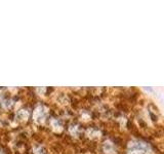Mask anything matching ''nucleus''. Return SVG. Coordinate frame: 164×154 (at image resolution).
Segmentation results:
<instances>
[{
	"label": "nucleus",
	"instance_id": "nucleus-1",
	"mask_svg": "<svg viewBox=\"0 0 164 154\" xmlns=\"http://www.w3.org/2000/svg\"><path fill=\"white\" fill-rule=\"evenodd\" d=\"M47 115H48V109H47L46 106L44 105L37 106L33 113L34 122H36L37 125H42V123L45 122Z\"/></svg>",
	"mask_w": 164,
	"mask_h": 154
},
{
	"label": "nucleus",
	"instance_id": "nucleus-2",
	"mask_svg": "<svg viewBox=\"0 0 164 154\" xmlns=\"http://www.w3.org/2000/svg\"><path fill=\"white\" fill-rule=\"evenodd\" d=\"M50 126L53 128V130L56 133H59V131H63V125L62 122L56 118H51L50 119Z\"/></svg>",
	"mask_w": 164,
	"mask_h": 154
},
{
	"label": "nucleus",
	"instance_id": "nucleus-3",
	"mask_svg": "<svg viewBox=\"0 0 164 154\" xmlns=\"http://www.w3.org/2000/svg\"><path fill=\"white\" fill-rule=\"evenodd\" d=\"M16 117L19 121H25L29 118V111L26 109H21L16 114Z\"/></svg>",
	"mask_w": 164,
	"mask_h": 154
},
{
	"label": "nucleus",
	"instance_id": "nucleus-4",
	"mask_svg": "<svg viewBox=\"0 0 164 154\" xmlns=\"http://www.w3.org/2000/svg\"><path fill=\"white\" fill-rule=\"evenodd\" d=\"M12 103H14V102H12V100H11V99H4V100L0 102V107L3 109H8L12 106Z\"/></svg>",
	"mask_w": 164,
	"mask_h": 154
},
{
	"label": "nucleus",
	"instance_id": "nucleus-5",
	"mask_svg": "<svg viewBox=\"0 0 164 154\" xmlns=\"http://www.w3.org/2000/svg\"><path fill=\"white\" fill-rule=\"evenodd\" d=\"M33 152H34V154H46L44 148L41 147V146H36V147H34Z\"/></svg>",
	"mask_w": 164,
	"mask_h": 154
},
{
	"label": "nucleus",
	"instance_id": "nucleus-6",
	"mask_svg": "<svg viewBox=\"0 0 164 154\" xmlns=\"http://www.w3.org/2000/svg\"><path fill=\"white\" fill-rule=\"evenodd\" d=\"M78 131H79V128L77 125H72L70 128V133L72 136H74V137L78 136Z\"/></svg>",
	"mask_w": 164,
	"mask_h": 154
},
{
	"label": "nucleus",
	"instance_id": "nucleus-7",
	"mask_svg": "<svg viewBox=\"0 0 164 154\" xmlns=\"http://www.w3.org/2000/svg\"><path fill=\"white\" fill-rule=\"evenodd\" d=\"M45 91H46L45 88H36V91L38 93V95H40V96L43 95V94L45 93Z\"/></svg>",
	"mask_w": 164,
	"mask_h": 154
},
{
	"label": "nucleus",
	"instance_id": "nucleus-8",
	"mask_svg": "<svg viewBox=\"0 0 164 154\" xmlns=\"http://www.w3.org/2000/svg\"><path fill=\"white\" fill-rule=\"evenodd\" d=\"M0 154H2V152H1V150H0Z\"/></svg>",
	"mask_w": 164,
	"mask_h": 154
}]
</instances>
